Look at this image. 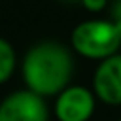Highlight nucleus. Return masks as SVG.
I'll use <instances>...</instances> for the list:
<instances>
[{
  "instance_id": "obj_1",
  "label": "nucleus",
  "mask_w": 121,
  "mask_h": 121,
  "mask_svg": "<svg viewBox=\"0 0 121 121\" xmlns=\"http://www.w3.org/2000/svg\"><path fill=\"white\" fill-rule=\"evenodd\" d=\"M73 71V59L59 43H41L30 48L23 60V78L39 96L62 93Z\"/></svg>"
},
{
  "instance_id": "obj_2",
  "label": "nucleus",
  "mask_w": 121,
  "mask_h": 121,
  "mask_svg": "<svg viewBox=\"0 0 121 121\" xmlns=\"http://www.w3.org/2000/svg\"><path fill=\"white\" fill-rule=\"evenodd\" d=\"M71 45L84 57L107 59L119 48L121 32L116 22H84L73 30Z\"/></svg>"
},
{
  "instance_id": "obj_3",
  "label": "nucleus",
  "mask_w": 121,
  "mask_h": 121,
  "mask_svg": "<svg viewBox=\"0 0 121 121\" xmlns=\"http://www.w3.org/2000/svg\"><path fill=\"white\" fill-rule=\"evenodd\" d=\"M0 121H48V110L38 93L18 91L0 103Z\"/></svg>"
},
{
  "instance_id": "obj_4",
  "label": "nucleus",
  "mask_w": 121,
  "mask_h": 121,
  "mask_svg": "<svg viewBox=\"0 0 121 121\" xmlns=\"http://www.w3.org/2000/svg\"><path fill=\"white\" fill-rule=\"evenodd\" d=\"M95 109L93 95L86 87H68L59 95L55 114L59 121H87Z\"/></svg>"
},
{
  "instance_id": "obj_5",
  "label": "nucleus",
  "mask_w": 121,
  "mask_h": 121,
  "mask_svg": "<svg viewBox=\"0 0 121 121\" xmlns=\"http://www.w3.org/2000/svg\"><path fill=\"white\" fill-rule=\"evenodd\" d=\"M96 95L109 105L121 103V55H110L98 66L93 80Z\"/></svg>"
},
{
  "instance_id": "obj_6",
  "label": "nucleus",
  "mask_w": 121,
  "mask_h": 121,
  "mask_svg": "<svg viewBox=\"0 0 121 121\" xmlns=\"http://www.w3.org/2000/svg\"><path fill=\"white\" fill-rule=\"evenodd\" d=\"M14 69V50L7 41L0 39V84L11 77Z\"/></svg>"
},
{
  "instance_id": "obj_7",
  "label": "nucleus",
  "mask_w": 121,
  "mask_h": 121,
  "mask_svg": "<svg viewBox=\"0 0 121 121\" xmlns=\"http://www.w3.org/2000/svg\"><path fill=\"white\" fill-rule=\"evenodd\" d=\"M82 4L89 11H102L107 5V0H82Z\"/></svg>"
},
{
  "instance_id": "obj_8",
  "label": "nucleus",
  "mask_w": 121,
  "mask_h": 121,
  "mask_svg": "<svg viewBox=\"0 0 121 121\" xmlns=\"http://www.w3.org/2000/svg\"><path fill=\"white\" fill-rule=\"evenodd\" d=\"M112 16H114V22L121 20V0H116V4L112 5Z\"/></svg>"
},
{
  "instance_id": "obj_9",
  "label": "nucleus",
  "mask_w": 121,
  "mask_h": 121,
  "mask_svg": "<svg viewBox=\"0 0 121 121\" xmlns=\"http://www.w3.org/2000/svg\"><path fill=\"white\" fill-rule=\"evenodd\" d=\"M66 2H77V0H66Z\"/></svg>"
}]
</instances>
